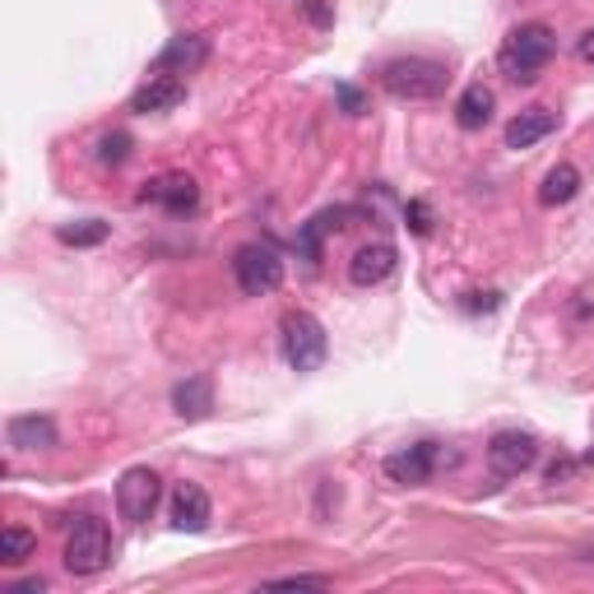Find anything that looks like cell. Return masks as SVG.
Segmentation results:
<instances>
[{
    "label": "cell",
    "instance_id": "obj_1",
    "mask_svg": "<svg viewBox=\"0 0 594 594\" xmlns=\"http://www.w3.org/2000/svg\"><path fill=\"white\" fill-rule=\"evenodd\" d=\"M553 52H557V38L549 23H520V29L507 33L497 65H502V75L511 84H534L543 75V65L553 61Z\"/></svg>",
    "mask_w": 594,
    "mask_h": 594
},
{
    "label": "cell",
    "instance_id": "obj_2",
    "mask_svg": "<svg viewBox=\"0 0 594 594\" xmlns=\"http://www.w3.org/2000/svg\"><path fill=\"white\" fill-rule=\"evenodd\" d=\"M446 84H450L446 65L427 56H395L382 65V88L399 103H433L446 93Z\"/></svg>",
    "mask_w": 594,
    "mask_h": 594
},
{
    "label": "cell",
    "instance_id": "obj_3",
    "mask_svg": "<svg viewBox=\"0 0 594 594\" xmlns=\"http://www.w3.org/2000/svg\"><path fill=\"white\" fill-rule=\"evenodd\" d=\"M279 340H283V358H289L293 372H321L325 367L330 340H325V325L312 312H302V306L298 312H283Z\"/></svg>",
    "mask_w": 594,
    "mask_h": 594
},
{
    "label": "cell",
    "instance_id": "obj_4",
    "mask_svg": "<svg viewBox=\"0 0 594 594\" xmlns=\"http://www.w3.org/2000/svg\"><path fill=\"white\" fill-rule=\"evenodd\" d=\"M112 566V534L98 515H80L65 534V572L70 576H98Z\"/></svg>",
    "mask_w": 594,
    "mask_h": 594
},
{
    "label": "cell",
    "instance_id": "obj_5",
    "mask_svg": "<svg viewBox=\"0 0 594 594\" xmlns=\"http://www.w3.org/2000/svg\"><path fill=\"white\" fill-rule=\"evenodd\" d=\"M232 274H237V289H242L247 298H270L283 283V260H279L274 247L247 242V247H237V256H232Z\"/></svg>",
    "mask_w": 594,
    "mask_h": 594
},
{
    "label": "cell",
    "instance_id": "obj_6",
    "mask_svg": "<svg viewBox=\"0 0 594 594\" xmlns=\"http://www.w3.org/2000/svg\"><path fill=\"white\" fill-rule=\"evenodd\" d=\"M158 497H163V479L149 465H135L116 479V511H122L126 525H145L158 511Z\"/></svg>",
    "mask_w": 594,
    "mask_h": 594
},
{
    "label": "cell",
    "instance_id": "obj_7",
    "mask_svg": "<svg viewBox=\"0 0 594 594\" xmlns=\"http://www.w3.org/2000/svg\"><path fill=\"white\" fill-rule=\"evenodd\" d=\"M488 465L497 479H520L539 465V441L530 433H497L488 441Z\"/></svg>",
    "mask_w": 594,
    "mask_h": 594
},
{
    "label": "cell",
    "instance_id": "obj_8",
    "mask_svg": "<svg viewBox=\"0 0 594 594\" xmlns=\"http://www.w3.org/2000/svg\"><path fill=\"white\" fill-rule=\"evenodd\" d=\"M437 469H441V446L437 441H414V446H399L395 456H386V479L404 483V488L427 483Z\"/></svg>",
    "mask_w": 594,
    "mask_h": 594
},
{
    "label": "cell",
    "instance_id": "obj_9",
    "mask_svg": "<svg viewBox=\"0 0 594 594\" xmlns=\"http://www.w3.org/2000/svg\"><path fill=\"white\" fill-rule=\"evenodd\" d=\"M205 61H209V38H200V33H181V38H173V42L154 56V75H173V80H181V75H196Z\"/></svg>",
    "mask_w": 594,
    "mask_h": 594
},
{
    "label": "cell",
    "instance_id": "obj_10",
    "mask_svg": "<svg viewBox=\"0 0 594 594\" xmlns=\"http://www.w3.org/2000/svg\"><path fill=\"white\" fill-rule=\"evenodd\" d=\"M139 200H154V205H163L168 213H191L200 205V186L186 177V173H163V177L145 181Z\"/></svg>",
    "mask_w": 594,
    "mask_h": 594
},
{
    "label": "cell",
    "instance_id": "obj_11",
    "mask_svg": "<svg viewBox=\"0 0 594 594\" xmlns=\"http://www.w3.org/2000/svg\"><path fill=\"white\" fill-rule=\"evenodd\" d=\"M390 270H395V247L390 242H367L348 260V279L358 283V289H376L382 279H390Z\"/></svg>",
    "mask_w": 594,
    "mask_h": 594
},
{
    "label": "cell",
    "instance_id": "obj_12",
    "mask_svg": "<svg viewBox=\"0 0 594 594\" xmlns=\"http://www.w3.org/2000/svg\"><path fill=\"white\" fill-rule=\"evenodd\" d=\"M173 525L181 534L209 530V492L200 483H177V492H173Z\"/></svg>",
    "mask_w": 594,
    "mask_h": 594
},
{
    "label": "cell",
    "instance_id": "obj_13",
    "mask_svg": "<svg viewBox=\"0 0 594 594\" xmlns=\"http://www.w3.org/2000/svg\"><path fill=\"white\" fill-rule=\"evenodd\" d=\"M557 131V112L549 107H525L520 116H511L507 126V149H534L539 139H549Z\"/></svg>",
    "mask_w": 594,
    "mask_h": 594
},
{
    "label": "cell",
    "instance_id": "obj_14",
    "mask_svg": "<svg viewBox=\"0 0 594 594\" xmlns=\"http://www.w3.org/2000/svg\"><path fill=\"white\" fill-rule=\"evenodd\" d=\"M181 98H186V84H181V80H173V75H154L145 88H135L131 112H135V116H149V112H173Z\"/></svg>",
    "mask_w": 594,
    "mask_h": 594
},
{
    "label": "cell",
    "instance_id": "obj_15",
    "mask_svg": "<svg viewBox=\"0 0 594 594\" xmlns=\"http://www.w3.org/2000/svg\"><path fill=\"white\" fill-rule=\"evenodd\" d=\"M6 433H10L14 450H52L56 446V423L46 414H19V418H10Z\"/></svg>",
    "mask_w": 594,
    "mask_h": 594
},
{
    "label": "cell",
    "instance_id": "obj_16",
    "mask_svg": "<svg viewBox=\"0 0 594 594\" xmlns=\"http://www.w3.org/2000/svg\"><path fill=\"white\" fill-rule=\"evenodd\" d=\"M173 409H177L186 423L209 418V409H213V382H209V376H186V382H177Z\"/></svg>",
    "mask_w": 594,
    "mask_h": 594
},
{
    "label": "cell",
    "instance_id": "obj_17",
    "mask_svg": "<svg viewBox=\"0 0 594 594\" xmlns=\"http://www.w3.org/2000/svg\"><path fill=\"white\" fill-rule=\"evenodd\" d=\"M492 107H497L492 88L469 84V88L460 93V98H456V122H460V131H483V126L492 122Z\"/></svg>",
    "mask_w": 594,
    "mask_h": 594
},
{
    "label": "cell",
    "instance_id": "obj_18",
    "mask_svg": "<svg viewBox=\"0 0 594 594\" xmlns=\"http://www.w3.org/2000/svg\"><path fill=\"white\" fill-rule=\"evenodd\" d=\"M576 191H581V173L572 168V163H557V168L543 177V186H539V205L543 209H557L566 200H576Z\"/></svg>",
    "mask_w": 594,
    "mask_h": 594
},
{
    "label": "cell",
    "instance_id": "obj_19",
    "mask_svg": "<svg viewBox=\"0 0 594 594\" xmlns=\"http://www.w3.org/2000/svg\"><path fill=\"white\" fill-rule=\"evenodd\" d=\"M38 549V539L23 530V525H6V534H0V562L6 566H19V562H29Z\"/></svg>",
    "mask_w": 594,
    "mask_h": 594
},
{
    "label": "cell",
    "instance_id": "obj_20",
    "mask_svg": "<svg viewBox=\"0 0 594 594\" xmlns=\"http://www.w3.org/2000/svg\"><path fill=\"white\" fill-rule=\"evenodd\" d=\"M107 223L103 219H84V223H65L56 237H61V242L65 247H98V242H107Z\"/></svg>",
    "mask_w": 594,
    "mask_h": 594
},
{
    "label": "cell",
    "instance_id": "obj_21",
    "mask_svg": "<svg viewBox=\"0 0 594 594\" xmlns=\"http://www.w3.org/2000/svg\"><path fill=\"white\" fill-rule=\"evenodd\" d=\"M131 158V135H122V131H112V135H103L98 139V163H126Z\"/></svg>",
    "mask_w": 594,
    "mask_h": 594
},
{
    "label": "cell",
    "instance_id": "obj_22",
    "mask_svg": "<svg viewBox=\"0 0 594 594\" xmlns=\"http://www.w3.org/2000/svg\"><path fill=\"white\" fill-rule=\"evenodd\" d=\"M404 219H409V228H414L418 237L433 232V209H427L423 200H409V205H404Z\"/></svg>",
    "mask_w": 594,
    "mask_h": 594
},
{
    "label": "cell",
    "instance_id": "obj_23",
    "mask_svg": "<svg viewBox=\"0 0 594 594\" xmlns=\"http://www.w3.org/2000/svg\"><path fill=\"white\" fill-rule=\"evenodd\" d=\"M330 576H279V581H265V590H325Z\"/></svg>",
    "mask_w": 594,
    "mask_h": 594
},
{
    "label": "cell",
    "instance_id": "obj_24",
    "mask_svg": "<svg viewBox=\"0 0 594 594\" xmlns=\"http://www.w3.org/2000/svg\"><path fill=\"white\" fill-rule=\"evenodd\" d=\"M335 98H340V107H344L348 116H363V107H367V103H363V93L353 88V84H340V88H335Z\"/></svg>",
    "mask_w": 594,
    "mask_h": 594
},
{
    "label": "cell",
    "instance_id": "obj_25",
    "mask_svg": "<svg viewBox=\"0 0 594 594\" xmlns=\"http://www.w3.org/2000/svg\"><path fill=\"white\" fill-rule=\"evenodd\" d=\"M306 19H312L316 23V29H330V23H335V14H330V6H325V0H306Z\"/></svg>",
    "mask_w": 594,
    "mask_h": 594
},
{
    "label": "cell",
    "instance_id": "obj_26",
    "mask_svg": "<svg viewBox=\"0 0 594 594\" xmlns=\"http://www.w3.org/2000/svg\"><path fill=\"white\" fill-rule=\"evenodd\" d=\"M42 590H46V581H42V576H33V581H19V585H14V594H42Z\"/></svg>",
    "mask_w": 594,
    "mask_h": 594
},
{
    "label": "cell",
    "instance_id": "obj_27",
    "mask_svg": "<svg viewBox=\"0 0 594 594\" xmlns=\"http://www.w3.org/2000/svg\"><path fill=\"white\" fill-rule=\"evenodd\" d=\"M576 56H581V61H594V29H590V33L581 38V46H576Z\"/></svg>",
    "mask_w": 594,
    "mask_h": 594
},
{
    "label": "cell",
    "instance_id": "obj_28",
    "mask_svg": "<svg viewBox=\"0 0 594 594\" xmlns=\"http://www.w3.org/2000/svg\"><path fill=\"white\" fill-rule=\"evenodd\" d=\"M566 473H572V460H562V465H553V469H549V483H557V479H566Z\"/></svg>",
    "mask_w": 594,
    "mask_h": 594
}]
</instances>
